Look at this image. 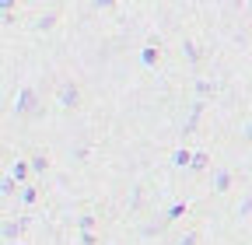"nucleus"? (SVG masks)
I'll return each instance as SVG.
<instances>
[{
    "mask_svg": "<svg viewBox=\"0 0 252 245\" xmlns=\"http://www.w3.org/2000/svg\"><path fill=\"white\" fill-rule=\"evenodd\" d=\"M77 102V88L74 84H63L60 88V105H74Z\"/></svg>",
    "mask_w": 252,
    "mask_h": 245,
    "instance_id": "1",
    "label": "nucleus"
},
{
    "mask_svg": "<svg viewBox=\"0 0 252 245\" xmlns=\"http://www.w3.org/2000/svg\"><path fill=\"white\" fill-rule=\"evenodd\" d=\"M231 186V172L228 168H217L214 172V189H228Z\"/></svg>",
    "mask_w": 252,
    "mask_h": 245,
    "instance_id": "2",
    "label": "nucleus"
},
{
    "mask_svg": "<svg viewBox=\"0 0 252 245\" xmlns=\"http://www.w3.org/2000/svg\"><path fill=\"white\" fill-rule=\"evenodd\" d=\"M200 112H203V102H196V105H193V112H189V119H186V133H193V130H196Z\"/></svg>",
    "mask_w": 252,
    "mask_h": 245,
    "instance_id": "3",
    "label": "nucleus"
},
{
    "mask_svg": "<svg viewBox=\"0 0 252 245\" xmlns=\"http://www.w3.org/2000/svg\"><path fill=\"white\" fill-rule=\"evenodd\" d=\"M154 60H158V49H154V46H144V49H140V63H144V67H151Z\"/></svg>",
    "mask_w": 252,
    "mask_h": 245,
    "instance_id": "4",
    "label": "nucleus"
},
{
    "mask_svg": "<svg viewBox=\"0 0 252 245\" xmlns=\"http://www.w3.org/2000/svg\"><path fill=\"white\" fill-rule=\"evenodd\" d=\"M28 105H32V88H25L21 95H18V112H25Z\"/></svg>",
    "mask_w": 252,
    "mask_h": 245,
    "instance_id": "5",
    "label": "nucleus"
},
{
    "mask_svg": "<svg viewBox=\"0 0 252 245\" xmlns=\"http://www.w3.org/2000/svg\"><path fill=\"white\" fill-rule=\"evenodd\" d=\"M189 161H193L189 151H175V154H172V165H189Z\"/></svg>",
    "mask_w": 252,
    "mask_h": 245,
    "instance_id": "6",
    "label": "nucleus"
},
{
    "mask_svg": "<svg viewBox=\"0 0 252 245\" xmlns=\"http://www.w3.org/2000/svg\"><path fill=\"white\" fill-rule=\"evenodd\" d=\"M18 231H21V224H14V221H7V224H4V238H7V242H11Z\"/></svg>",
    "mask_w": 252,
    "mask_h": 245,
    "instance_id": "7",
    "label": "nucleus"
},
{
    "mask_svg": "<svg viewBox=\"0 0 252 245\" xmlns=\"http://www.w3.org/2000/svg\"><path fill=\"white\" fill-rule=\"evenodd\" d=\"M182 210H186L182 203H172V207H168V214H165V217H168V221H175V217H179V214H182Z\"/></svg>",
    "mask_w": 252,
    "mask_h": 245,
    "instance_id": "8",
    "label": "nucleus"
},
{
    "mask_svg": "<svg viewBox=\"0 0 252 245\" xmlns=\"http://www.w3.org/2000/svg\"><path fill=\"white\" fill-rule=\"evenodd\" d=\"M25 172H28V165H25V161H18V165L11 168V175H14V179H25Z\"/></svg>",
    "mask_w": 252,
    "mask_h": 245,
    "instance_id": "9",
    "label": "nucleus"
},
{
    "mask_svg": "<svg viewBox=\"0 0 252 245\" xmlns=\"http://www.w3.org/2000/svg\"><path fill=\"white\" fill-rule=\"evenodd\" d=\"M0 189H4V193H14V175H4V182H0Z\"/></svg>",
    "mask_w": 252,
    "mask_h": 245,
    "instance_id": "10",
    "label": "nucleus"
},
{
    "mask_svg": "<svg viewBox=\"0 0 252 245\" xmlns=\"http://www.w3.org/2000/svg\"><path fill=\"white\" fill-rule=\"evenodd\" d=\"M249 210H252V193H249V196L238 203V214H249Z\"/></svg>",
    "mask_w": 252,
    "mask_h": 245,
    "instance_id": "11",
    "label": "nucleus"
},
{
    "mask_svg": "<svg viewBox=\"0 0 252 245\" xmlns=\"http://www.w3.org/2000/svg\"><path fill=\"white\" fill-rule=\"evenodd\" d=\"M91 224H94V217H91V214H84V217H81V231H88Z\"/></svg>",
    "mask_w": 252,
    "mask_h": 245,
    "instance_id": "12",
    "label": "nucleus"
},
{
    "mask_svg": "<svg viewBox=\"0 0 252 245\" xmlns=\"http://www.w3.org/2000/svg\"><path fill=\"white\" fill-rule=\"evenodd\" d=\"M193 242H196V238H193V235H186V238H182V242H179V245H193Z\"/></svg>",
    "mask_w": 252,
    "mask_h": 245,
    "instance_id": "13",
    "label": "nucleus"
},
{
    "mask_svg": "<svg viewBox=\"0 0 252 245\" xmlns=\"http://www.w3.org/2000/svg\"><path fill=\"white\" fill-rule=\"evenodd\" d=\"M245 137H249V140H252V122H249V130H245Z\"/></svg>",
    "mask_w": 252,
    "mask_h": 245,
    "instance_id": "14",
    "label": "nucleus"
}]
</instances>
